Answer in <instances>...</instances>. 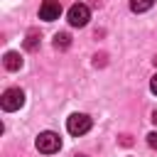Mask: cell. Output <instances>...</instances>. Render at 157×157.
Masks as SVG:
<instances>
[{"label":"cell","instance_id":"1","mask_svg":"<svg viewBox=\"0 0 157 157\" xmlns=\"http://www.w3.org/2000/svg\"><path fill=\"white\" fill-rule=\"evenodd\" d=\"M37 150L44 152V155H54V152L61 150V137L56 132H52V130H44L37 137Z\"/></svg>","mask_w":157,"mask_h":157},{"label":"cell","instance_id":"2","mask_svg":"<svg viewBox=\"0 0 157 157\" xmlns=\"http://www.w3.org/2000/svg\"><path fill=\"white\" fill-rule=\"evenodd\" d=\"M22 103H25V93H22V88H7V91L0 96V105H2V110H7V113L22 108Z\"/></svg>","mask_w":157,"mask_h":157},{"label":"cell","instance_id":"3","mask_svg":"<svg viewBox=\"0 0 157 157\" xmlns=\"http://www.w3.org/2000/svg\"><path fill=\"white\" fill-rule=\"evenodd\" d=\"M91 118L86 115V113H74V115H69V120H66V130L71 132V135H83V132H88L91 130Z\"/></svg>","mask_w":157,"mask_h":157},{"label":"cell","instance_id":"4","mask_svg":"<svg viewBox=\"0 0 157 157\" xmlns=\"http://www.w3.org/2000/svg\"><path fill=\"white\" fill-rule=\"evenodd\" d=\"M88 20H91V10H88V5L76 2V5L69 7V22H71L74 27H86Z\"/></svg>","mask_w":157,"mask_h":157},{"label":"cell","instance_id":"5","mask_svg":"<svg viewBox=\"0 0 157 157\" xmlns=\"http://www.w3.org/2000/svg\"><path fill=\"white\" fill-rule=\"evenodd\" d=\"M59 15H61V2L59 0H44L39 5V20L54 22V20H59Z\"/></svg>","mask_w":157,"mask_h":157},{"label":"cell","instance_id":"6","mask_svg":"<svg viewBox=\"0 0 157 157\" xmlns=\"http://www.w3.org/2000/svg\"><path fill=\"white\" fill-rule=\"evenodd\" d=\"M2 64H5V69H7V71H17V69L22 66V56H20L17 52H5Z\"/></svg>","mask_w":157,"mask_h":157},{"label":"cell","instance_id":"7","mask_svg":"<svg viewBox=\"0 0 157 157\" xmlns=\"http://www.w3.org/2000/svg\"><path fill=\"white\" fill-rule=\"evenodd\" d=\"M155 5V0H130V10L132 12H147Z\"/></svg>","mask_w":157,"mask_h":157},{"label":"cell","instance_id":"8","mask_svg":"<svg viewBox=\"0 0 157 157\" xmlns=\"http://www.w3.org/2000/svg\"><path fill=\"white\" fill-rule=\"evenodd\" d=\"M71 44V37L66 34V32H59V34H54V47L56 49H66Z\"/></svg>","mask_w":157,"mask_h":157},{"label":"cell","instance_id":"9","mask_svg":"<svg viewBox=\"0 0 157 157\" xmlns=\"http://www.w3.org/2000/svg\"><path fill=\"white\" fill-rule=\"evenodd\" d=\"M37 44H39V34H37V32H29V34H27V39H25V49L34 52V49H37Z\"/></svg>","mask_w":157,"mask_h":157},{"label":"cell","instance_id":"10","mask_svg":"<svg viewBox=\"0 0 157 157\" xmlns=\"http://www.w3.org/2000/svg\"><path fill=\"white\" fill-rule=\"evenodd\" d=\"M147 145H150L152 150H157V132H150V135H147Z\"/></svg>","mask_w":157,"mask_h":157},{"label":"cell","instance_id":"11","mask_svg":"<svg viewBox=\"0 0 157 157\" xmlns=\"http://www.w3.org/2000/svg\"><path fill=\"white\" fill-rule=\"evenodd\" d=\"M150 91H152V93H157V74H155V76H152V81H150Z\"/></svg>","mask_w":157,"mask_h":157},{"label":"cell","instance_id":"12","mask_svg":"<svg viewBox=\"0 0 157 157\" xmlns=\"http://www.w3.org/2000/svg\"><path fill=\"white\" fill-rule=\"evenodd\" d=\"M152 123H155V125H157V110H155V113H152Z\"/></svg>","mask_w":157,"mask_h":157},{"label":"cell","instance_id":"13","mask_svg":"<svg viewBox=\"0 0 157 157\" xmlns=\"http://www.w3.org/2000/svg\"><path fill=\"white\" fill-rule=\"evenodd\" d=\"M152 61H155V66H157V56H155V59H152Z\"/></svg>","mask_w":157,"mask_h":157}]
</instances>
